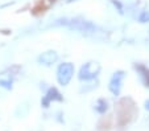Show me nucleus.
I'll use <instances>...</instances> for the list:
<instances>
[{
    "label": "nucleus",
    "mask_w": 149,
    "mask_h": 131,
    "mask_svg": "<svg viewBox=\"0 0 149 131\" xmlns=\"http://www.w3.org/2000/svg\"><path fill=\"white\" fill-rule=\"evenodd\" d=\"M74 74V65L71 62H63L57 69V81L59 85L66 86L71 81Z\"/></svg>",
    "instance_id": "obj_3"
},
{
    "label": "nucleus",
    "mask_w": 149,
    "mask_h": 131,
    "mask_svg": "<svg viewBox=\"0 0 149 131\" xmlns=\"http://www.w3.org/2000/svg\"><path fill=\"white\" fill-rule=\"evenodd\" d=\"M144 105H145V110H148V111H149V99H146Z\"/></svg>",
    "instance_id": "obj_11"
},
{
    "label": "nucleus",
    "mask_w": 149,
    "mask_h": 131,
    "mask_svg": "<svg viewBox=\"0 0 149 131\" xmlns=\"http://www.w3.org/2000/svg\"><path fill=\"white\" fill-rule=\"evenodd\" d=\"M73 1H77V0H68V3H73Z\"/></svg>",
    "instance_id": "obj_12"
},
{
    "label": "nucleus",
    "mask_w": 149,
    "mask_h": 131,
    "mask_svg": "<svg viewBox=\"0 0 149 131\" xmlns=\"http://www.w3.org/2000/svg\"><path fill=\"white\" fill-rule=\"evenodd\" d=\"M54 27H68L71 31L81 32L84 34H94L98 31V27L94 23L87 20H82V19H59L56 20V23H53Z\"/></svg>",
    "instance_id": "obj_1"
},
{
    "label": "nucleus",
    "mask_w": 149,
    "mask_h": 131,
    "mask_svg": "<svg viewBox=\"0 0 149 131\" xmlns=\"http://www.w3.org/2000/svg\"><path fill=\"white\" fill-rule=\"evenodd\" d=\"M95 110L98 111L99 114H104V113L108 110V102L106 99H103V98L98 99L95 103Z\"/></svg>",
    "instance_id": "obj_8"
},
{
    "label": "nucleus",
    "mask_w": 149,
    "mask_h": 131,
    "mask_svg": "<svg viewBox=\"0 0 149 131\" xmlns=\"http://www.w3.org/2000/svg\"><path fill=\"white\" fill-rule=\"evenodd\" d=\"M57 60H58V54H57L56 50H46L42 54H40L38 58H37V61L41 65H46V66L56 64Z\"/></svg>",
    "instance_id": "obj_5"
},
{
    "label": "nucleus",
    "mask_w": 149,
    "mask_h": 131,
    "mask_svg": "<svg viewBox=\"0 0 149 131\" xmlns=\"http://www.w3.org/2000/svg\"><path fill=\"white\" fill-rule=\"evenodd\" d=\"M139 21L140 23H149V12L148 11L141 12V15L139 16Z\"/></svg>",
    "instance_id": "obj_9"
},
{
    "label": "nucleus",
    "mask_w": 149,
    "mask_h": 131,
    "mask_svg": "<svg viewBox=\"0 0 149 131\" xmlns=\"http://www.w3.org/2000/svg\"><path fill=\"white\" fill-rule=\"evenodd\" d=\"M124 78H125V73H124L123 70H118L112 74V77H111V80H110L108 89H110V91L113 95H116V97L120 94L121 88H123Z\"/></svg>",
    "instance_id": "obj_4"
},
{
    "label": "nucleus",
    "mask_w": 149,
    "mask_h": 131,
    "mask_svg": "<svg viewBox=\"0 0 149 131\" xmlns=\"http://www.w3.org/2000/svg\"><path fill=\"white\" fill-rule=\"evenodd\" d=\"M0 86L6 89H12V81L11 80H0Z\"/></svg>",
    "instance_id": "obj_10"
},
{
    "label": "nucleus",
    "mask_w": 149,
    "mask_h": 131,
    "mask_svg": "<svg viewBox=\"0 0 149 131\" xmlns=\"http://www.w3.org/2000/svg\"><path fill=\"white\" fill-rule=\"evenodd\" d=\"M52 101H62V95L56 88H50L48 90V93L45 94V97L41 99V103L44 107H49Z\"/></svg>",
    "instance_id": "obj_6"
},
{
    "label": "nucleus",
    "mask_w": 149,
    "mask_h": 131,
    "mask_svg": "<svg viewBox=\"0 0 149 131\" xmlns=\"http://www.w3.org/2000/svg\"><path fill=\"white\" fill-rule=\"evenodd\" d=\"M136 69L140 71V77L143 80V82L145 83V86H149V70L143 65H136Z\"/></svg>",
    "instance_id": "obj_7"
},
{
    "label": "nucleus",
    "mask_w": 149,
    "mask_h": 131,
    "mask_svg": "<svg viewBox=\"0 0 149 131\" xmlns=\"http://www.w3.org/2000/svg\"><path fill=\"white\" fill-rule=\"evenodd\" d=\"M99 71H100V65L98 62H86L79 69L78 78L79 81H91L98 77Z\"/></svg>",
    "instance_id": "obj_2"
}]
</instances>
